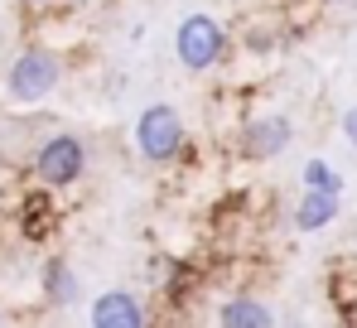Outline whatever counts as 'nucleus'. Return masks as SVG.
<instances>
[{"label": "nucleus", "mask_w": 357, "mask_h": 328, "mask_svg": "<svg viewBox=\"0 0 357 328\" xmlns=\"http://www.w3.org/2000/svg\"><path fill=\"white\" fill-rule=\"evenodd\" d=\"M135 145H140V155L150 164H169L183 155V145H188V131H183V116H178L169 102H155V107L140 111V121H135Z\"/></svg>", "instance_id": "nucleus-1"}, {"label": "nucleus", "mask_w": 357, "mask_h": 328, "mask_svg": "<svg viewBox=\"0 0 357 328\" xmlns=\"http://www.w3.org/2000/svg\"><path fill=\"white\" fill-rule=\"evenodd\" d=\"M63 82V58L54 49H24L5 68V92L15 102H44Z\"/></svg>", "instance_id": "nucleus-2"}, {"label": "nucleus", "mask_w": 357, "mask_h": 328, "mask_svg": "<svg viewBox=\"0 0 357 328\" xmlns=\"http://www.w3.org/2000/svg\"><path fill=\"white\" fill-rule=\"evenodd\" d=\"M174 54L188 73H208L218 58L227 54V29L213 15H183L174 29Z\"/></svg>", "instance_id": "nucleus-3"}, {"label": "nucleus", "mask_w": 357, "mask_h": 328, "mask_svg": "<svg viewBox=\"0 0 357 328\" xmlns=\"http://www.w3.org/2000/svg\"><path fill=\"white\" fill-rule=\"evenodd\" d=\"M82 169H87V145L77 135H68V131L49 135L34 150V174H39L44 188H73L82 179Z\"/></svg>", "instance_id": "nucleus-4"}, {"label": "nucleus", "mask_w": 357, "mask_h": 328, "mask_svg": "<svg viewBox=\"0 0 357 328\" xmlns=\"http://www.w3.org/2000/svg\"><path fill=\"white\" fill-rule=\"evenodd\" d=\"M290 145H295V121L280 116V111H266V116L246 121L241 135H237V150L246 160H275V155H285Z\"/></svg>", "instance_id": "nucleus-5"}, {"label": "nucleus", "mask_w": 357, "mask_h": 328, "mask_svg": "<svg viewBox=\"0 0 357 328\" xmlns=\"http://www.w3.org/2000/svg\"><path fill=\"white\" fill-rule=\"evenodd\" d=\"M87 319H92V328H140L145 324V304L130 290H107V295L92 299Z\"/></svg>", "instance_id": "nucleus-6"}, {"label": "nucleus", "mask_w": 357, "mask_h": 328, "mask_svg": "<svg viewBox=\"0 0 357 328\" xmlns=\"http://www.w3.org/2000/svg\"><path fill=\"white\" fill-rule=\"evenodd\" d=\"M343 213V193H328V188H304L295 203V227L299 232H324L333 227Z\"/></svg>", "instance_id": "nucleus-7"}, {"label": "nucleus", "mask_w": 357, "mask_h": 328, "mask_svg": "<svg viewBox=\"0 0 357 328\" xmlns=\"http://www.w3.org/2000/svg\"><path fill=\"white\" fill-rule=\"evenodd\" d=\"M218 324L222 328H271L275 314H271V304L256 299V295H232V299L218 304Z\"/></svg>", "instance_id": "nucleus-8"}, {"label": "nucleus", "mask_w": 357, "mask_h": 328, "mask_svg": "<svg viewBox=\"0 0 357 328\" xmlns=\"http://www.w3.org/2000/svg\"><path fill=\"white\" fill-rule=\"evenodd\" d=\"M39 285H44V299H49L54 309H68V304H77V295H82L77 275H73V266H68L63 256H49V261H44V271H39Z\"/></svg>", "instance_id": "nucleus-9"}, {"label": "nucleus", "mask_w": 357, "mask_h": 328, "mask_svg": "<svg viewBox=\"0 0 357 328\" xmlns=\"http://www.w3.org/2000/svg\"><path fill=\"white\" fill-rule=\"evenodd\" d=\"M304 188H328V193H343V174L328 160H309L304 164Z\"/></svg>", "instance_id": "nucleus-10"}, {"label": "nucleus", "mask_w": 357, "mask_h": 328, "mask_svg": "<svg viewBox=\"0 0 357 328\" xmlns=\"http://www.w3.org/2000/svg\"><path fill=\"white\" fill-rule=\"evenodd\" d=\"M343 135H348V145L357 150V107H348V111H343Z\"/></svg>", "instance_id": "nucleus-11"}, {"label": "nucleus", "mask_w": 357, "mask_h": 328, "mask_svg": "<svg viewBox=\"0 0 357 328\" xmlns=\"http://www.w3.org/2000/svg\"><path fill=\"white\" fill-rule=\"evenodd\" d=\"M20 5H29V10H44V5H54V0H20Z\"/></svg>", "instance_id": "nucleus-12"}, {"label": "nucleus", "mask_w": 357, "mask_h": 328, "mask_svg": "<svg viewBox=\"0 0 357 328\" xmlns=\"http://www.w3.org/2000/svg\"><path fill=\"white\" fill-rule=\"evenodd\" d=\"M68 5H92V0H68Z\"/></svg>", "instance_id": "nucleus-13"}, {"label": "nucleus", "mask_w": 357, "mask_h": 328, "mask_svg": "<svg viewBox=\"0 0 357 328\" xmlns=\"http://www.w3.org/2000/svg\"><path fill=\"white\" fill-rule=\"evenodd\" d=\"M333 5H348V0H333Z\"/></svg>", "instance_id": "nucleus-14"}, {"label": "nucleus", "mask_w": 357, "mask_h": 328, "mask_svg": "<svg viewBox=\"0 0 357 328\" xmlns=\"http://www.w3.org/2000/svg\"><path fill=\"white\" fill-rule=\"evenodd\" d=\"M0 324H5V314H0Z\"/></svg>", "instance_id": "nucleus-15"}]
</instances>
